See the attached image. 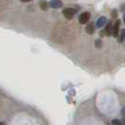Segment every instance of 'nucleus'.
<instances>
[{
  "instance_id": "f257e3e1",
  "label": "nucleus",
  "mask_w": 125,
  "mask_h": 125,
  "mask_svg": "<svg viewBox=\"0 0 125 125\" xmlns=\"http://www.w3.org/2000/svg\"><path fill=\"white\" fill-rule=\"evenodd\" d=\"M62 13L65 18L68 19V20H71V19L73 18V16H74L75 14V10L73 9H72V8H67V9L63 10Z\"/></svg>"
},
{
  "instance_id": "f03ea898",
  "label": "nucleus",
  "mask_w": 125,
  "mask_h": 125,
  "mask_svg": "<svg viewBox=\"0 0 125 125\" xmlns=\"http://www.w3.org/2000/svg\"><path fill=\"white\" fill-rule=\"evenodd\" d=\"M89 19H90V13L88 12V11H85V12L80 14V16H79V22H80V24H82V25H85V24H87L88 21H89Z\"/></svg>"
},
{
  "instance_id": "7ed1b4c3",
  "label": "nucleus",
  "mask_w": 125,
  "mask_h": 125,
  "mask_svg": "<svg viewBox=\"0 0 125 125\" xmlns=\"http://www.w3.org/2000/svg\"><path fill=\"white\" fill-rule=\"evenodd\" d=\"M119 25H120V21L118 20L116 23H115V25L113 26V36L114 37H118L119 36Z\"/></svg>"
},
{
  "instance_id": "20e7f679",
  "label": "nucleus",
  "mask_w": 125,
  "mask_h": 125,
  "mask_svg": "<svg viewBox=\"0 0 125 125\" xmlns=\"http://www.w3.org/2000/svg\"><path fill=\"white\" fill-rule=\"evenodd\" d=\"M107 20L105 17H100V18L97 20V22H96V26L98 27V28H101V27H103L104 25L106 24Z\"/></svg>"
},
{
  "instance_id": "39448f33",
  "label": "nucleus",
  "mask_w": 125,
  "mask_h": 125,
  "mask_svg": "<svg viewBox=\"0 0 125 125\" xmlns=\"http://www.w3.org/2000/svg\"><path fill=\"white\" fill-rule=\"evenodd\" d=\"M62 2L59 0H55V1H50V7L54 9H59L62 7Z\"/></svg>"
},
{
  "instance_id": "423d86ee",
  "label": "nucleus",
  "mask_w": 125,
  "mask_h": 125,
  "mask_svg": "<svg viewBox=\"0 0 125 125\" xmlns=\"http://www.w3.org/2000/svg\"><path fill=\"white\" fill-rule=\"evenodd\" d=\"M94 24L93 23H88L87 26H86V32L89 34V35H91V34H93L94 33Z\"/></svg>"
},
{
  "instance_id": "0eeeda50",
  "label": "nucleus",
  "mask_w": 125,
  "mask_h": 125,
  "mask_svg": "<svg viewBox=\"0 0 125 125\" xmlns=\"http://www.w3.org/2000/svg\"><path fill=\"white\" fill-rule=\"evenodd\" d=\"M113 26H114V25H113L110 22L106 25L104 31H105V34H106L107 36H110L111 34H113Z\"/></svg>"
},
{
  "instance_id": "6e6552de",
  "label": "nucleus",
  "mask_w": 125,
  "mask_h": 125,
  "mask_svg": "<svg viewBox=\"0 0 125 125\" xmlns=\"http://www.w3.org/2000/svg\"><path fill=\"white\" fill-rule=\"evenodd\" d=\"M125 40V29H122L119 37V42H122Z\"/></svg>"
},
{
  "instance_id": "1a4fd4ad",
  "label": "nucleus",
  "mask_w": 125,
  "mask_h": 125,
  "mask_svg": "<svg viewBox=\"0 0 125 125\" xmlns=\"http://www.w3.org/2000/svg\"><path fill=\"white\" fill-rule=\"evenodd\" d=\"M112 125H125L124 121H120L119 119H113Z\"/></svg>"
},
{
  "instance_id": "9d476101",
  "label": "nucleus",
  "mask_w": 125,
  "mask_h": 125,
  "mask_svg": "<svg viewBox=\"0 0 125 125\" xmlns=\"http://www.w3.org/2000/svg\"><path fill=\"white\" fill-rule=\"evenodd\" d=\"M40 7L42 8V10H47V3H46L45 1H42V2L40 3Z\"/></svg>"
},
{
  "instance_id": "9b49d317",
  "label": "nucleus",
  "mask_w": 125,
  "mask_h": 125,
  "mask_svg": "<svg viewBox=\"0 0 125 125\" xmlns=\"http://www.w3.org/2000/svg\"><path fill=\"white\" fill-rule=\"evenodd\" d=\"M121 115H122V121L125 122V107L121 109Z\"/></svg>"
},
{
  "instance_id": "f8f14e48",
  "label": "nucleus",
  "mask_w": 125,
  "mask_h": 125,
  "mask_svg": "<svg viewBox=\"0 0 125 125\" xmlns=\"http://www.w3.org/2000/svg\"><path fill=\"white\" fill-rule=\"evenodd\" d=\"M96 46H97L98 48L102 46V41H101V40H97V41H96Z\"/></svg>"
},
{
  "instance_id": "ddd939ff",
  "label": "nucleus",
  "mask_w": 125,
  "mask_h": 125,
  "mask_svg": "<svg viewBox=\"0 0 125 125\" xmlns=\"http://www.w3.org/2000/svg\"><path fill=\"white\" fill-rule=\"evenodd\" d=\"M0 125H5V123L4 122H0Z\"/></svg>"
},
{
  "instance_id": "4468645a",
  "label": "nucleus",
  "mask_w": 125,
  "mask_h": 125,
  "mask_svg": "<svg viewBox=\"0 0 125 125\" xmlns=\"http://www.w3.org/2000/svg\"><path fill=\"white\" fill-rule=\"evenodd\" d=\"M123 20H124V23H125V13H124V15H123Z\"/></svg>"
}]
</instances>
